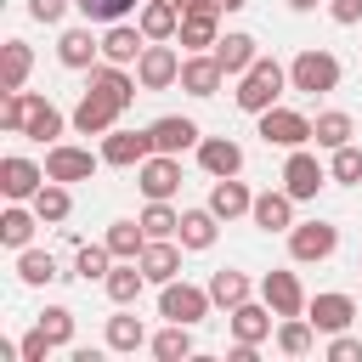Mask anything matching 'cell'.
Listing matches in <instances>:
<instances>
[{"label":"cell","instance_id":"obj_40","mask_svg":"<svg viewBox=\"0 0 362 362\" xmlns=\"http://www.w3.org/2000/svg\"><path fill=\"white\" fill-rule=\"evenodd\" d=\"M34 90H6V102H0V130H11V136H23L28 130V113H34Z\"/></svg>","mask_w":362,"mask_h":362},{"label":"cell","instance_id":"obj_43","mask_svg":"<svg viewBox=\"0 0 362 362\" xmlns=\"http://www.w3.org/2000/svg\"><path fill=\"white\" fill-rule=\"evenodd\" d=\"M85 11V23H124L130 11H141L147 0H74Z\"/></svg>","mask_w":362,"mask_h":362},{"label":"cell","instance_id":"obj_17","mask_svg":"<svg viewBox=\"0 0 362 362\" xmlns=\"http://www.w3.org/2000/svg\"><path fill=\"white\" fill-rule=\"evenodd\" d=\"M294 192L288 187H272V192H255V209H249V221L260 226V232H288L294 226Z\"/></svg>","mask_w":362,"mask_h":362},{"label":"cell","instance_id":"obj_46","mask_svg":"<svg viewBox=\"0 0 362 362\" xmlns=\"http://www.w3.org/2000/svg\"><path fill=\"white\" fill-rule=\"evenodd\" d=\"M17 351H23L17 362H45V351H57V345H51V334H45V328L34 322V328H28L23 339H17Z\"/></svg>","mask_w":362,"mask_h":362},{"label":"cell","instance_id":"obj_47","mask_svg":"<svg viewBox=\"0 0 362 362\" xmlns=\"http://www.w3.org/2000/svg\"><path fill=\"white\" fill-rule=\"evenodd\" d=\"M328 362H362V339L334 334V339H328Z\"/></svg>","mask_w":362,"mask_h":362},{"label":"cell","instance_id":"obj_31","mask_svg":"<svg viewBox=\"0 0 362 362\" xmlns=\"http://www.w3.org/2000/svg\"><path fill=\"white\" fill-rule=\"evenodd\" d=\"M28 204H34V215H40L45 226H62V221L74 215V192H68V181H45Z\"/></svg>","mask_w":362,"mask_h":362},{"label":"cell","instance_id":"obj_8","mask_svg":"<svg viewBox=\"0 0 362 362\" xmlns=\"http://www.w3.org/2000/svg\"><path fill=\"white\" fill-rule=\"evenodd\" d=\"M136 187H141L147 198H175V192H181V158H175V153H147V158L136 164Z\"/></svg>","mask_w":362,"mask_h":362},{"label":"cell","instance_id":"obj_9","mask_svg":"<svg viewBox=\"0 0 362 362\" xmlns=\"http://www.w3.org/2000/svg\"><path fill=\"white\" fill-rule=\"evenodd\" d=\"M221 85H226V68H221L215 51H187L181 57V90L187 96H215Z\"/></svg>","mask_w":362,"mask_h":362},{"label":"cell","instance_id":"obj_4","mask_svg":"<svg viewBox=\"0 0 362 362\" xmlns=\"http://www.w3.org/2000/svg\"><path fill=\"white\" fill-rule=\"evenodd\" d=\"M209 305H215V300H209V288H198V283H181V277H175V283L158 288V317H164V322H187V328H192V322L209 317Z\"/></svg>","mask_w":362,"mask_h":362},{"label":"cell","instance_id":"obj_5","mask_svg":"<svg viewBox=\"0 0 362 362\" xmlns=\"http://www.w3.org/2000/svg\"><path fill=\"white\" fill-rule=\"evenodd\" d=\"M136 79H141V90H170V85H181V51H175L170 40H147V51H141V62H136Z\"/></svg>","mask_w":362,"mask_h":362},{"label":"cell","instance_id":"obj_48","mask_svg":"<svg viewBox=\"0 0 362 362\" xmlns=\"http://www.w3.org/2000/svg\"><path fill=\"white\" fill-rule=\"evenodd\" d=\"M68 6H74V0H28V17H34V23H62Z\"/></svg>","mask_w":362,"mask_h":362},{"label":"cell","instance_id":"obj_10","mask_svg":"<svg viewBox=\"0 0 362 362\" xmlns=\"http://www.w3.org/2000/svg\"><path fill=\"white\" fill-rule=\"evenodd\" d=\"M119 113H124V107H119L107 90L90 85V90L79 96V107H74V130H79V136H107V130L119 124Z\"/></svg>","mask_w":362,"mask_h":362},{"label":"cell","instance_id":"obj_52","mask_svg":"<svg viewBox=\"0 0 362 362\" xmlns=\"http://www.w3.org/2000/svg\"><path fill=\"white\" fill-rule=\"evenodd\" d=\"M288 6H294V11H317V0H288Z\"/></svg>","mask_w":362,"mask_h":362},{"label":"cell","instance_id":"obj_16","mask_svg":"<svg viewBox=\"0 0 362 362\" xmlns=\"http://www.w3.org/2000/svg\"><path fill=\"white\" fill-rule=\"evenodd\" d=\"M147 153H153L147 130H107L102 136V164H113V170H136Z\"/></svg>","mask_w":362,"mask_h":362},{"label":"cell","instance_id":"obj_14","mask_svg":"<svg viewBox=\"0 0 362 362\" xmlns=\"http://www.w3.org/2000/svg\"><path fill=\"white\" fill-rule=\"evenodd\" d=\"M141 51H147L141 23H107V28H102V62L130 68V62H141Z\"/></svg>","mask_w":362,"mask_h":362},{"label":"cell","instance_id":"obj_25","mask_svg":"<svg viewBox=\"0 0 362 362\" xmlns=\"http://www.w3.org/2000/svg\"><path fill=\"white\" fill-rule=\"evenodd\" d=\"M141 272H147V283H175L181 277V249L170 243V238H147V249H141Z\"/></svg>","mask_w":362,"mask_h":362},{"label":"cell","instance_id":"obj_19","mask_svg":"<svg viewBox=\"0 0 362 362\" xmlns=\"http://www.w3.org/2000/svg\"><path fill=\"white\" fill-rule=\"evenodd\" d=\"M198 164H204L209 181H221V175H243V147H238L232 136H204V141H198Z\"/></svg>","mask_w":362,"mask_h":362},{"label":"cell","instance_id":"obj_23","mask_svg":"<svg viewBox=\"0 0 362 362\" xmlns=\"http://www.w3.org/2000/svg\"><path fill=\"white\" fill-rule=\"evenodd\" d=\"M215 57H221V68H226V79H238V74H249V68H255V57H260V45H255V34H243V28H232V34H221V40H215Z\"/></svg>","mask_w":362,"mask_h":362},{"label":"cell","instance_id":"obj_50","mask_svg":"<svg viewBox=\"0 0 362 362\" xmlns=\"http://www.w3.org/2000/svg\"><path fill=\"white\" fill-rule=\"evenodd\" d=\"M175 6H181V17H187V11H221L215 0H175Z\"/></svg>","mask_w":362,"mask_h":362},{"label":"cell","instance_id":"obj_45","mask_svg":"<svg viewBox=\"0 0 362 362\" xmlns=\"http://www.w3.org/2000/svg\"><path fill=\"white\" fill-rule=\"evenodd\" d=\"M40 328L51 334V345H57V351H62V345H74V311H68V305H45V311H40Z\"/></svg>","mask_w":362,"mask_h":362},{"label":"cell","instance_id":"obj_28","mask_svg":"<svg viewBox=\"0 0 362 362\" xmlns=\"http://www.w3.org/2000/svg\"><path fill=\"white\" fill-rule=\"evenodd\" d=\"M175 40H181V51H215V40H221V11H187Z\"/></svg>","mask_w":362,"mask_h":362},{"label":"cell","instance_id":"obj_6","mask_svg":"<svg viewBox=\"0 0 362 362\" xmlns=\"http://www.w3.org/2000/svg\"><path fill=\"white\" fill-rule=\"evenodd\" d=\"M260 141L266 147H305L311 141V119L294 107H266L260 113Z\"/></svg>","mask_w":362,"mask_h":362},{"label":"cell","instance_id":"obj_21","mask_svg":"<svg viewBox=\"0 0 362 362\" xmlns=\"http://www.w3.org/2000/svg\"><path fill=\"white\" fill-rule=\"evenodd\" d=\"M34 226H45V221L34 215V204L6 198V209H0V243H6V249H28V243H34Z\"/></svg>","mask_w":362,"mask_h":362},{"label":"cell","instance_id":"obj_51","mask_svg":"<svg viewBox=\"0 0 362 362\" xmlns=\"http://www.w3.org/2000/svg\"><path fill=\"white\" fill-rule=\"evenodd\" d=\"M215 6H221V11H243L249 0H215Z\"/></svg>","mask_w":362,"mask_h":362},{"label":"cell","instance_id":"obj_37","mask_svg":"<svg viewBox=\"0 0 362 362\" xmlns=\"http://www.w3.org/2000/svg\"><path fill=\"white\" fill-rule=\"evenodd\" d=\"M311 345H317L311 317H283V322H277V351H283V356H305Z\"/></svg>","mask_w":362,"mask_h":362},{"label":"cell","instance_id":"obj_18","mask_svg":"<svg viewBox=\"0 0 362 362\" xmlns=\"http://www.w3.org/2000/svg\"><path fill=\"white\" fill-rule=\"evenodd\" d=\"M272 305L266 300H243V305H232L226 311V322H232V339L238 345H260V339H272Z\"/></svg>","mask_w":362,"mask_h":362},{"label":"cell","instance_id":"obj_20","mask_svg":"<svg viewBox=\"0 0 362 362\" xmlns=\"http://www.w3.org/2000/svg\"><path fill=\"white\" fill-rule=\"evenodd\" d=\"M305 317H311L317 334H345L351 317H356V300H351V294H317V300L305 305Z\"/></svg>","mask_w":362,"mask_h":362},{"label":"cell","instance_id":"obj_33","mask_svg":"<svg viewBox=\"0 0 362 362\" xmlns=\"http://www.w3.org/2000/svg\"><path fill=\"white\" fill-rule=\"evenodd\" d=\"M141 345H153L147 339V322L136 317V311H119V317H107V351H141Z\"/></svg>","mask_w":362,"mask_h":362},{"label":"cell","instance_id":"obj_29","mask_svg":"<svg viewBox=\"0 0 362 362\" xmlns=\"http://www.w3.org/2000/svg\"><path fill=\"white\" fill-rule=\"evenodd\" d=\"M136 23H141L147 40H175V34H181V6H175V0H147V6L136 11Z\"/></svg>","mask_w":362,"mask_h":362},{"label":"cell","instance_id":"obj_3","mask_svg":"<svg viewBox=\"0 0 362 362\" xmlns=\"http://www.w3.org/2000/svg\"><path fill=\"white\" fill-rule=\"evenodd\" d=\"M339 249V226L334 221H294L288 226V255H294V266H317V260H328Z\"/></svg>","mask_w":362,"mask_h":362},{"label":"cell","instance_id":"obj_27","mask_svg":"<svg viewBox=\"0 0 362 362\" xmlns=\"http://www.w3.org/2000/svg\"><path fill=\"white\" fill-rule=\"evenodd\" d=\"M209 209H215L221 221H238V215H249V209H255V192H249L238 175H221V181L209 187Z\"/></svg>","mask_w":362,"mask_h":362},{"label":"cell","instance_id":"obj_26","mask_svg":"<svg viewBox=\"0 0 362 362\" xmlns=\"http://www.w3.org/2000/svg\"><path fill=\"white\" fill-rule=\"evenodd\" d=\"M102 288H107V300H113V305H136V300H141V288H147L141 260H113V272L102 277Z\"/></svg>","mask_w":362,"mask_h":362},{"label":"cell","instance_id":"obj_39","mask_svg":"<svg viewBox=\"0 0 362 362\" xmlns=\"http://www.w3.org/2000/svg\"><path fill=\"white\" fill-rule=\"evenodd\" d=\"M74 272H79L85 283H102V277L113 272V249H107V243H79V249H74Z\"/></svg>","mask_w":362,"mask_h":362},{"label":"cell","instance_id":"obj_35","mask_svg":"<svg viewBox=\"0 0 362 362\" xmlns=\"http://www.w3.org/2000/svg\"><path fill=\"white\" fill-rule=\"evenodd\" d=\"M102 243L113 249V260H141V249H147V226H141V221H113Z\"/></svg>","mask_w":362,"mask_h":362},{"label":"cell","instance_id":"obj_1","mask_svg":"<svg viewBox=\"0 0 362 362\" xmlns=\"http://www.w3.org/2000/svg\"><path fill=\"white\" fill-rule=\"evenodd\" d=\"M283 85H288V68H277L272 57H255V68L249 74H238V90H232V102L243 107V113H266V107H277V96H283Z\"/></svg>","mask_w":362,"mask_h":362},{"label":"cell","instance_id":"obj_32","mask_svg":"<svg viewBox=\"0 0 362 362\" xmlns=\"http://www.w3.org/2000/svg\"><path fill=\"white\" fill-rule=\"evenodd\" d=\"M209 300H215L221 311H232V305H243V300H255V283H249L243 272H232V266H221V272L209 277Z\"/></svg>","mask_w":362,"mask_h":362},{"label":"cell","instance_id":"obj_30","mask_svg":"<svg viewBox=\"0 0 362 362\" xmlns=\"http://www.w3.org/2000/svg\"><path fill=\"white\" fill-rule=\"evenodd\" d=\"M28 74H34V51L23 40H6L0 45V90H23Z\"/></svg>","mask_w":362,"mask_h":362},{"label":"cell","instance_id":"obj_42","mask_svg":"<svg viewBox=\"0 0 362 362\" xmlns=\"http://www.w3.org/2000/svg\"><path fill=\"white\" fill-rule=\"evenodd\" d=\"M141 226H147V238H175V232H181V215L170 209V198H147Z\"/></svg>","mask_w":362,"mask_h":362},{"label":"cell","instance_id":"obj_41","mask_svg":"<svg viewBox=\"0 0 362 362\" xmlns=\"http://www.w3.org/2000/svg\"><path fill=\"white\" fill-rule=\"evenodd\" d=\"M328 181H339V187H362V147H356V141L334 147V158H328Z\"/></svg>","mask_w":362,"mask_h":362},{"label":"cell","instance_id":"obj_24","mask_svg":"<svg viewBox=\"0 0 362 362\" xmlns=\"http://www.w3.org/2000/svg\"><path fill=\"white\" fill-rule=\"evenodd\" d=\"M175 238H181V249H198V255H204V249H215V238H221V215H215L209 204H204V209H181V232H175Z\"/></svg>","mask_w":362,"mask_h":362},{"label":"cell","instance_id":"obj_36","mask_svg":"<svg viewBox=\"0 0 362 362\" xmlns=\"http://www.w3.org/2000/svg\"><path fill=\"white\" fill-rule=\"evenodd\" d=\"M62 272H57V255H45V249H17V283H28V288H45V283H57Z\"/></svg>","mask_w":362,"mask_h":362},{"label":"cell","instance_id":"obj_49","mask_svg":"<svg viewBox=\"0 0 362 362\" xmlns=\"http://www.w3.org/2000/svg\"><path fill=\"white\" fill-rule=\"evenodd\" d=\"M328 17L339 28H351V23H362V0H328Z\"/></svg>","mask_w":362,"mask_h":362},{"label":"cell","instance_id":"obj_12","mask_svg":"<svg viewBox=\"0 0 362 362\" xmlns=\"http://www.w3.org/2000/svg\"><path fill=\"white\" fill-rule=\"evenodd\" d=\"M322 181H328V164H317V153H305V147H288V164H283V187L305 204V198H317L322 192Z\"/></svg>","mask_w":362,"mask_h":362},{"label":"cell","instance_id":"obj_15","mask_svg":"<svg viewBox=\"0 0 362 362\" xmlns=\"http://www.w3.org/2000/svg\"><path fill=\"white\" fill-rule=\"evenodd\" d=\"M147 136H153V153H187V147H198L204 141V130L192 124V119H181V113H164V119H153L147 124Z\"/></svg>","mask_w":362,"mask_h":362},{"label":"cell","instance_id":"obj_2","mask_svg":"<svg viewBox=\"0 0 362 362\" xmlns=\"http://www.w3.org/2000/svg\"><path fill=\"white\" fill-rule=\"evenodd\" d=\"M339 74H345L339 57H334V51H317V45L300 51V57L288 62V85L305 90V96H328V90H339Z\"/></svg>","mask_w":362,"mask_h":362},{"label":"cell","instance_id":"obj_7","mask_svg":"<svg viewBox=\"0 0 362 362\" xmlns=\"http://www.w3.org/2000/svg\"><path fill=\"white\" fill-rule=\"evenodd\" d=\"M96 164H102V153H90V147H68V141L45 147V175L51 181H90Z\"/></svg>","mask_w":362,"mask_h":362},{"label":"cell","instance_id":"obj_44","mask_svg":"<svg viewBox=\"0 0 362 362\" xmlns=\"http://www.w3.org/2000/svg\"><path fill=\"white\" fill-rule=\"evenodd\" d=\"M23 136H34V141H57V136H62V113L40 96V102H34V113H28V130H23Z\"/></svg>","mask_w":362,"mask_h":362},{"label":"cell","instance_id":"obj_22","mask_svg":"<svg viewBox=\"0 0 362 362\" xmlns=\"http://www.w3.org/2000/svg\"><path fill=\"white\" fill-rule=\"evenodd\" d=\"M57 62L90 74V68L102 62V40H90V28H62V40H57Z\"/></svg>","mask_w":362,"mask_h":362},{"label":"cell","instance_id":"obj_13","mask_svg":"<svg viewBox=\"0 0 362 362\" xmlns=\"http://www.w3.org/2000/svg\"><path fill=\"white\" fill-rule=\"evenodd\" d=\"M260 300H266L277 317H305V305H311L294 272H266V277H260Z\"/></svg>","mask_w":362,"mask_h":362},{"label":"cell","instance_id":"obj_11","mask_svg":"<svg viewBox=\"0 0 362 362\" xmlns=\"http://www.w3.org/2000/svg\"><path fill=\"white\" fill-rule=\"evenodd\" d=\"M45 181H51V175H45V164H34V158H23V153L0 158V192H6V198L28 204V198H34Z\"/></svg>","mask_w":362,"mask_h":362},{"label":"cell","instance_id":"obj_34","mask_svg":"<svg viewBox=\"0 0 362 362\" xmlns=\"http://www.w3.org/2000/svg\"><path fill=\"white\" fill-rule=\"evenodd\" d=\"M351 130H356V124H351V113H339V107H328V113H317V119H311V141H317L322 153L345 147V141H351Z\"/></svg>","mask_w":362,"mask_h":362},{"label":"cell","instance_id":"obj_38","mask_svg":"<svg viewBox=\"0 0 362 362\" xmlns=\"http://www.w3.org/2000/svg\"><path fill=\"white\" fill-rule=\"evenodd\" d=\"M153 356H158V362H187V356H192V328H187V322L158 328V334H153Z\"/></svg>","mask_w":362,"mask_h":362}]
</instances>
